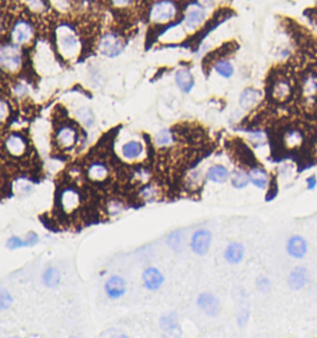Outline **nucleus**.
<instances>
[{
	"label": "nucleus",
	"instance_id": "obj_1",
	"mask_svg": "<svg viewBox=\"0 0 317 338\" xmlns=\"http://www.w3.org/2000/svg\"><path fill=\"white\" fill-rule=\"evenodd\" d=\"M123 44L121 40L113 34H107L103 37L100 43V51L103 55L109 58L118 56L123 51Z\"/></svg>",
	"mask_w": 317,
	"mask_h": 338
},
{
	"label": "nucleus",
	"instance_id": "obj_2",
	"mask_svg": "<svg viewBox=\"0 0 317 338\" xmlns=\"http://www.w3.org/2000/svg\"><path fill=\"white\" fill-rule=\"evenodd\" d=\"M176 9L170 1H160L151 11V19L156 22L167 21L175 15Z\"/></svg>",
	"mask_w": 317,
	"mask_h": 338
},
{
	"label": "nucleus",
	"instance_id": "obj_3",
	"mask_svg": "<svg viewBox=\"0 0 317 338\" xmlns=\"http://www.w3.org/2000/svg\"><path fill=\"white\" fill-rule=\"evenodd\" d=\"M211 234L209 231H197L192 238V248L194 253L200 256L207 254L211 247Z\"/></svg>",
	"mask_w": 317,
	"mask_h": 338
},
{
	"label": "nucleus",
	"instance_id": "obj_4",
	"mask_svg": "<svg viewBox=\"0 0 317 338\" xmlns=\"http://www.w3.org/2000/svg\"><path fill=\"white\" fill-rule=\"evenodd\" d=\"M1 64L4 68L9 70L17 69L20 65L21 58L17 49L13 46L3 47L1 50Z\"/></svg>",
	"mask_w": 317,
	"mask_h": 338
},
{
	"label": "nucleus",
	"instance_id": "obj_5",
	"mask_svg": "<svg viewBox=\"0 0 317 338\" xmlns=\"http://www.w3.org/2000/svg\"><path fill=\"white\" fill-rule=\"evenodd\" d=\"M198 306L209 316H216L220 310V301L215 295L205 293L198 297Z\"/></svg>",
	"mask_w": 317,
	"mask_h": 338
},
{
	"label": "nucleus",
	"instance_id": "obj_6",
	"mask_svg": "<svg viewBox=\"0 0 317 338\" xmlns=\"http://www.w3.org/2000/svg\"><path fill=\"white\" fill-rule=\"evenodd\" d=\"M307 249L308 246L306 241L300 236L291 237L287 245L288 253L295 259H302L306 255Z\"/></svg>",
	"mask_w": 317,
	"mask_h": 338
},
{
	"label": "nucleus",
	"instance_id": "obj_7",
	"mask_svg": "<svg viewBox=\"0 0 317 338\" xmlns=\"http://www.w3.org/2000/svg\"><path fill=\"white\" fill-rule=\"evenodd\" d=\"M106 291L110 297L118 298L126 292V283L122 278L113 276L106 283Z\"/></svg>",
	"mask_w": 317,
	"mask_h": 338
},
{
	"label": "nucleus",
	"instance_id": "obj_8",
	"mask_svg": "<svg viewBox=\"0 0 317 338\" xmlns=\"http://www.w3.org/2000/svg\"><path fill=\"white\" fill-rule=\"evenodd\" d=\"M142 280L145 286L150 290H157L162 286L164 282V277L158 269L155 268H149L143 273Z\"/></svg>",
	"mask_w": 317,
	"mask_h": 338
},
{
	"label": "nucleus",
	"instance_id": "obj_9",
	"mask_svg": "<svg viewBox=\"0 0 317 338\" xmlns=\"http://www.w3.org/2000/svg\"><path fill=\"white\" fill-rule=\"evenodd\" d=\"M234 153L236 155V157H238V160L243 165H248V166H256L257 165V160H256L254 154L244 142H239L238 144H237Z\"/></svg>",
	"mask_w": 317,
	"mask_h": 338
},
{
	"label": "nucleus",
	"instance_id": "obj_10",
	"mask_svg": "<svg viewBox=\"0 0 317 338\" xmlns=\"http://www.w3.org/2000/svg\"><path fill=\"white\" fill-rule=\"evenodd\" d=\"M306 283H307L306 269L298 267L291 271L289 277V286L292 290L299 291L305 286Z\"/></svg>",
	"mask_w": 317,
	"mask_h": 338
},
{
	"label": "nucleus",
	"instance_id": "obj_11",
	"mask_svg": "<svg viewBox=\"0 0 317 338\" xmlns=\"http://www.w3.org/2000/svg\"><path fill=\"white\" fill-rule=\"evenodd\" d=\"M177 85L184 92H189L194 87V80L193 75L188 70H179L175 76Z\"/></svg>",
	"mask_w": 317,
	"mask_h": 338
},
{
	"label": "nucleus",
	"instance_id": "obj_12",
	"mask_svg": "<svg viewBox=\"0 0 317 338\" xmlns=\"http://www.w3.org/2000/svg\"><path fill=\"white\" fill-rule=\"evenodd\" d=\"M32 35V28L26 22H20L12 31V37L17 43H25Z\"/></svg>",
	"mask_w": 317,
	"mask_h": 338
},
{
	"label": "nucleus",
	"instance_id": "obj_13",
	"mask_svg": "<svg viewBox=\"0 0 317 338\" xmlns=\"http://www.w3.org/2000/svg\"><path fill=\"white\" fill-rule=\"evenodd\" d=\"M261 96L262 93L260 90L255 88H247L240 96V105L244 109H249L258 103Z\"/></svg>",
	"mask_w": 317,
	"mask_h": 338
},
{
	"label": "nucleus",
	"instance_id": "obj_14",
	"mask_svg": "<svg viewBox=\"0 0 317 338\" xmlns=\"http://www.w3.org/2000/svg\"><path fill=\"white\" fill-rule=\"evenodd\" d=\"M244 257V247L238 243H231L225 251V259L232 264L241 262Z\"/></svg>",
	"mask_w": 317,
	"mask_h": 338
},
{
	"label": "nucleus",
	"instance_id": "obj_15",
	"mask_svg": "<svg viewBox=\"0 0 317 338\" xmlns=\"http://www.w3.org/2000/svg\"><path fill=\"white\" fill-rule=\"evenodd\" d=\"M208 178L213 182L223 183L229 178L228 170L222 165H214L210 168L208 172Z\"/></svg>",
	"mask_w": 317,
	"mask_h": 338
},
{
	"label": "nucleus",
	"instance_id": "obj_16",
	"mask_svg": "<svg viewBox=\"0 0 317 338\" xmlns=\"http://www.w3.org/2000/svg\"><path fill=\"white\" fill-rule=\"evenodd\" d=\"M248 176H249V181L252 182L256 187L260 189H264L266 187L268 183V175L264 169L255 167L250 171Z\"/></svg>",
	"mask_w": 317,
	"mask_h": 338
},
{
	"label": "nucleus",
	"instance_id": "obj_17",
	"mask_svg": "<svg viewBox=\"0 0 317 338\" xmlns=\"http://www.w3.org/2000/svg\"><path fill=\"white\" fill-rule=\"evenodd\" d=\"M205 16V12L202 9L194 8L188 12L185 19V25L190 29H194L202 23Z\"/></svg>",
	"mask_w": 317,
	"mask_h": 338
},
{
	"label": "nucleus",
	"instance_id": "obj_18",
	"mask_svg": "<svg viewBox=\"0 0 317 338\" xmlns=\"http://www.w3.org/2000/svg\"><path fill=\"white\" fill-rule=\"evenodd\" d=\"M6 146L12 155H20L24 152L26 143L22 137L18 135H11L6 141Z\"/></svg>",
	"mask_w": 317,
	"mask_h": 338
},
{
	"label": "nucleus",
	"instance_id": "obj_19",
	"mask_svg": "<svg viewBox=\"0 0 317 338\" xmlns=\"http://www.w3.org/2000/svg\"><path fill=\"white\" fill-rule=\"evenodd\" d=\"M143 147L140 142L131 141L125 144L122 149L123 156L128 159H134L141 156Z\"/></svg>",
	"mask_w": 317,
	"mask_h": 338
},
{
	"label": "nucleus",
	"instance_id": "obj_20",
	"mask_svg": "<svg viewBox=\"0 0 317 338\" xmlns=\"http://www.w3.org/2000/svg\"><path fill=\"white\" fill-rule=\"evenodd\" d=\"M58 140L63 146L70 147L76 141V133L72 129L63 128L59 131Z\"/></svg>",
	"mask_w": 317,
	"mask_h": 338
},
{
	"label": "nucleus",
	"instance_id": "obj_21",
	"mask_svg": "<svg viewBox=\"0 0 317 338\" xmlns=\"http://www.w3.org/2000/svg\"><path fill=\"white\" fill-rule=\"evenodd\" d=\"M43 280H44L45 285L48 287H55L58 286L61 280V274L59 272V270H57L54 268H50L47 269L46 272L44 273L43 276Z\"/></svg>",
	"mask_w": 317,
	"mask_h": 338
},
{
	"label": "nucleus",
	"instance_id": "obj_22",
	"mask_svg": "<svg viewBox=\"0 0 317 338\" xmlns=\"http://www.w3.org/2000/svg\"><path fill=\"white\" fill-rule=\"evenodd\" d=\"M249 182V176L243 171H234L232 174V184L237 189L245 188Z\"/></svg>",
	"mask_w": 317,
	"mask_h": 338
},
{
	"label": "nucleus",
	"instance_id": "obj_23",
	"mask_svg": "<svg viewBox=\"0 0 317 338\" xmlns=\"http://www.w3.org/2000/svg\"><path fill=\"white\" fill-rule=\"evenodd\" d=\"M79 195L77 192L74 191H65L63 192L62 197V205L64 208H68V209H72V208L77 207V205L79 204Z\"/></svg>",
	"mask_w": 317,
	"mask_h": 338
},
{
	"label": "nucleus",
	"instance_id": "obj_24",
	"mask_svg": "<svg viewBox=\"0 0 317 338\" xmlns=\"http://www.w3.org/2000/svg\"><path fill=\"white\" fill-rule=\"evenodd\" d=\"M291 93L290 85L286 82H280L273 87V95L277 100H285Z\"/></svg>",
	"mask_w": 317,
	"mask_h": 338
},
{
	"label": "nucleus",
	"instance_id": "obj_25",
	"mask_svg": "<svg viewBox=\"0 0 317 338\" xmlns=\"http://www.w3.org/2000/svg\"><path fill=\"white\" fill-rule=\"evenodd\" d=\"M88 175L92 180L101 181V180H104L107 176V169L105 165L94 164L90 166L88 170Z\"/></svg>",
	"mask_w": 317,
	"mask_h": 338
},
{
	"label": "nucleus",
	"instance_id": "obj_26",
	"mask_svg": "<svg viewBox=\"0 0 317 338\" xmlns=\"http://www.w3.org/2000/svg\"><path fill=\"white\" fill-rule=\"evenodd\" d=\"M215 70L219 75L225 78H231L234 74V68L229 61H219L215 66Z\"/></svg>",
	"mask_w": 317,
	"mask_h": 338
},
{
	"label": "nucleus",
	"instance_id": "obj_27",
	"mask_svg": "<svg viewBox=\"0 0 317 338\" xmlns=\"http://www.w3.org/2000/svg\"><path fill=\"white\" fill-rule=\"evenodd\" d=\"M279 192V188H278V182L275 177H273L272 181L270 182V186L269 189L267 191V193L265 195V201L266 202H272L275 199L278 195Z\"/></svg>",
	"mask_w": 317,
	"mask_h": 338
},
{
	"label": "nucleus",
	"instance_id": "obj_28",
	"mask_svg": "<svg viewBox=\"0 0 317 338\" xmlns=\"http://www.w3.org/2000/svg\"><path fill=\"white\" fill-rule=\"evenodd\" d=\"M172 139L170 133L167 130H162L156 137V141L158 145H167Z\"/></svg>",
	"mask_w": 317,
	"mask_h": 338
},
{
	"label": "nucleus",
	"instance_id": "obj_29",
	"mask_svg": "<svg viewBox=\"0 0 317 338\" xmlns=\"http://www.w3.org/2000/svg\"><path fill=\"white\" fill-rule=\"evenodd\" d=\"M12 302L11 296L9 295L8 292H5L4 290L1 292V297H0V304H1V309L5 310L10 307Z\"/></svg>",
	"mask_w": 317,
	"mask_h": 338
},
{
	"label": "nucleus",
	"instance_id": "obj_30",
	"mask_svg": "<svg viewBox=\"0 0 317 338\" xmlns=\"http://www.w3.org/2000/svg\"><path fill=\"white\" fill-rule=\"evenodd\" d=\"M80 119L84 122L85 124H87L88 126L91 125V123L93 122V118H92V114L88 111V109H82L80 110L79 113Z\"/></svg>",
	"mask_w": 317,
	"mask_h": 338
},
{
	"label": "nucleus",
	"instance_id": "obj_31",
	"mask_svg": "<svg viewBox=\"0 0 317 338\" xmlns=\"http://www.w3.org/2000/svg\"><path fill=\"white\" fill-rule=\"evenodd\" d=\"M62 46L64 48H67L68 50H71V49H73V48H75L77 46V40H76V38L74 36L68 35L65 38H63Z\"/></svg>",
	"mask_w": 317,
	"mask_h": 338
},
{
	"label": "nucleus",
	"instance_id": "obj_32",
	"mask_svg": "<svg viewBox=\"0 0 317 338\" xmlns=\"http://www.w3.org/2000/svg\"><path fill=\"white\" fill-rule=\"evenodd\" d=\"M25 244H27V243L23 242L22 240H20L17 237H12L11 239H9V242H8V247L10 248V249H15V248L21 247V246H23Z\"/></svg>",
	"mask_w": 317,
	"mask_h": 338
},
{
	"label": "nucleus",
	"instance_id": "obj_33",
	"mask_svg": "<svg viewBox=\"0 0 317 338\" xmlns=\"http://www.w3.org/2000/svg\"><path fill=\"white\" fill-rule=\"evenodd\" d=\"M168 243L170 244V246H172L173 248L178 247L181 244V237L178 233H174L169 236L168 239Z\"/></svg>",
	"mask_w": 317,
	"mask_h": 338
},
{
	"label": "nucleus",
	"instance_id": "obj_34",
	"mask_svg": "<svg viewBox=\"0 0 317 338\" xmlns=\"http://www.w3.org/2000/svg\"><path fill=\"white\" fill-rule=\"evenodd\" d=\"M306 183H307V189L308 190H314L317 187V180L316 176H311L309 177L308 179L306 180Z\"/></svg>",
	"mask_w": 317,
	"mask_h": 338
},
{
	"label": "nucleus",
	"instance_id": "obj_35",
	"mask_svg": "<svg viewBox=\"0 0 317 338\" xmlns=\"http://www.w3.org/2000/svg\"><path fill=\"white\" fill-rule=\"evenodd\" d=\"M131 0H113L114 4L117 5V6H125L127 4L130 3Z\"/></svg>",
	"mask_w": 317,
	"mask_h": 338
}]
</instances>
